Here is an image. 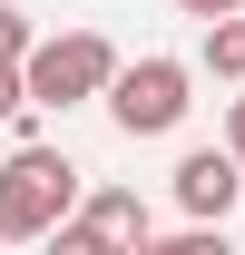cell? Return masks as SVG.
Segmentation results:
<instances>
[{"mask_svg": "<svg viewBox=\"0 0 245 255\" xmlns=\"http://www.w3.org/2000/svg\"><path fill=\"white\" fill-rule=\"evenodd\" d=\"M89 196H79V167L59 157V147H10L0 157V246H49L69 216H79Z\"/></svg>", "mask_w": 245, "mask_h": 255, "instance_id": "1", "label": "cell"}, {"mask_svg": "<svg viewBox=\"0 0 245 255\" xmlns=\"http://www.w3.org/2000/svg\"><path fill=\"white\" fill-rule=\"evenodd\" d=\"M118 49L98 30H59V39H39L30 49V108H79V98H108L118 89Z\"/></svg>", "mask_w": 245, "mask_h": 255, "instance_id": "2", "label": "cell"}, {"mask_svg": "<svg viewBox=\"0 0 245 255\" xmlns=\"http://www.w3.org/2000/svg\"><path fill=\"white\" fill-rule=\"evenodd\" d=\"M186 108H196V69L186 59H127L118 89H108V118L127 137H167V128H186Z\"/></svg>", "mask_w": 245, "mask_h": 255, "instance_id": "3", "label": "cell"}, {"mask_svg": "<svg viewBox=\"0 0 245 255\" xmlns=\"http://www.w3.org/2000/svg\"><path fill=\"white\" fill-rule=\"evenodd\" d=\"M236 196H245V157H236V147H186V157H177V206L196 226H226Z\"/></svg>", "mask_w": 245, "mask_h": 255, "instance_id": "4", "label": "cell"}, {"mask_svg": "<svg viewBox=\"0 0 245 255\" xmlns=\"http://www.w3.org/2000/svg\"><path fill=\"white\" fill-rule=\"evenodd\" d=\"M79 216H89L98 236H118V246H147V206H137V187H89Z\"/></svg>", "mask_w": 245, "mask_h": 255, "instance_id": "5", "label": "cell"}, {"mask_svg": "<svg viewBox=\"0 0 245 255\" xmlns=\"http://www.w3.org/2000/svg\"><path fill=\"white\" fill-rule=\"evenodd\" d=\"M196 59H206L216 79H245V10H236V20H216V30H206V49H196Z\"/></svg>", "mask_w": 245, "mask_h": 255, "instance_id": "6", "label": "cell"}, {"mask_svg": "<svg viewBox=\"0 0 245 255\" xmlns=\"http://www.w3.org/2000/svg\"><path fill=\"white\" fill-rule=\"evenodd\" d=\"M127 255H236V246H226V226H186V236H147Z\"/></svg>", "mask_w": 245, "mask_h": 255, "instance_id": "7", "label": "cell"}, {"mask_svg": "<svg viewBox=\"0 0 245 255\" xmlns=\"http://www.w3.org/2000/svg\"><path fill=\"white\" fill-rule=\"evenodd\" d=\"M49 255H127V246H118V236H98L89 216H69L59 236H49Z\"/></svg>", "mask_w": 245, "mask_h": 255, "instance_id": "8", "label": "cell"}, {"mask_svg": "<svg viewBox=\"0 0 245 255\" xmlns=\"http://www.w3.org/2000/svg\"><path fill=\"white\" fill-rule=\"evenodd\" d=\"M30 49H39V39H30V20L0 0V69H30Z\"/></svg>", "mask_w": 245, "mask_h": 255, "instance_id": "9", "label": "cell"}, {"mask_svg": "<svg viewBox=\"0 0 245 255\" xmlns=\"http://www.w3.org/2000/svg\"><path fill=\"white\" fill-rule=\"evenodd\" d=\"M20 108H30V69H0V128L20 118Z\"/></svg>", "mask_w": 245, "mask_h": 255, "instance_id": "10", "label": "cell"}, {"mask_svg": "<svg viewBox=\"0 0 245 255\" xmlns=\"http://www.w3.org/2000/svg\"><path fill=\"white\" fill-rule=\"evenodd\" d=\"M177 10H186V20H206V30H216V20H236L245 0H177Z\"/></svg>", "mask_w": 245, "mask_h": 255, "instance_id": "11", "label": "cell"}, {"mask_svg": "<svg viewBox=\"0 0 245 255\" xmlns=\"http://www.w3.org/2000/svg\"><path fill=\"white\" fill-rule=\"evenodd\" d=\"M226 147L245 157V98H226Z\"/></svg>", "mask_w": 245, "mask_h": 255, "instance_id": "12", "label": "cell"}]
</instances>
